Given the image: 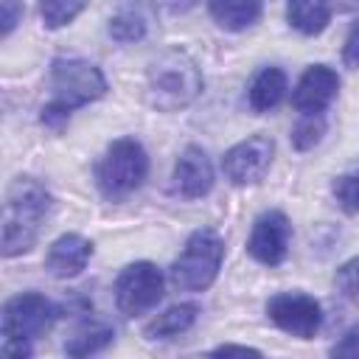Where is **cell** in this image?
I'll return each mask as SVG.
<instances>
[{"label": "cell", "instance_id": "obj_1", "mask_svg": "<svg viewBox=\"0 0 359 359\" xmlns=\"http://www.w3.org/2000/svg\"><path fill=\"white\" fill-rule=\"evenodd\" d=\"M50 208H53V196L39 180L17 177L8 185L6 202H3V255L6 258L22 255L36 244L39 230L50 216Z\"/></svg>", "mask_w": 359, "mask_h": 359}, {"label": "cell", "instance_id": "obj_2", "mask_svg": "<svg viewBox=\"0 0 359 359\" xmlns=\"http://www.w3.org/2000/svg\"><path fill=\"white\" fill-rule=\"evenodd\" d=\"M199 65L180 48L163 50L146 67V104L157 112H177L191 107L202 93Z\"/></svg>", "mask_w": 359, "mask_h": 359}, {"label": "cell", "instance_id": "obj_3", "mask_svg": "<svg viewBox=\"0 0 359 359\" xmlns=\"http://www.w3.org/2000/svg\"><path fill=\"white\" fill-rule=\"evenodd\" d=\"M222 258H224V238L210 227H199L188 236L185 247L174 258L168 278L180 292H205L216 280L222 269Z\"/></svg>", "mask_w": 359, "mask_h": 359}, {"label": "cell", "instance_id": "obj_4", "mask_svg": "<svg viewBox=\"0 0 359 359\" xmlns=\"http://www.w3.org/2000/svg\"><path fill=\"white\" fill-rule=\"evenodd\" d=\"M149 177V154L140 140L118 137L95 163V185L107 199H123L135 194Z\"/></svg>", "mask_w": 359, "mask_h": 359}, {"label": "cell", "instance_id": "obj_5", "mask_svg": "<svg viewBox=\"0 0 359 359\" xmlns=\"http://www.w3.org/2000/svg\"><path fill=\"white\" fill-rule=\"evenodd\" d=\"M50 101L62 104L65 109H79L90 101L107 95V79L98 65L79 59V56H59L50 62Z\"/></svg>", "mask_w": 359, "mask_h": 359}, {"label": "cell", "instance_id": "obj_6", "mask_svg": "<svg viewBox=\"0 0 359 359\" xmlns=\"http://www.w3.org/2000/svg\"><path fill=\"white\" fill-rule=\"evenodd\" d=\"M56 317H59V306L53 300H48L39 292H20L8 297L3 306V320H0L3 339L34 342L53 328Z\"/></svg>", "mask_w": 359, "mask_h": 359}, {"label": "cell", "instance_id": "obj_7", "mask_svg": "<svg viewBox=\"0 0 359 359\" xmlns=\"http://www.w3.org/2000/svg\"><path fill=\"white\" fill-rule=\"evenodd\" d=\"M163 272L151 261H135L115 278V306L126 317H140L163 300Z\"/></svg>", "mask_w": 359, "mask_h": 359}, {"label": "cell", "instance_id": "obj_8", "mask_svg": "<svg viewBox=\"0 0 359 359\" xmlns=\"http://www.w3.org/2000/svg\"><path fill=\"white\" fill-rule=\"evenodd\" d=\"M266 317L297 339H311L323 325L320 300L306 292H278L266 300Z\"/></svg>", "mask_w": 359, "mask_h": 359}, {"label": "cell", "instance_id": "obj_9", "mask_svg": "<svg viewBox=\"0 0 359 359\" xmlns=\"http://www.w3.org/2000/svg\"><path fill=\"white\" fill-rule=\"evenodd\" d=\"M275 157V140L266 135H250L222 157V171L233 185H255L266 177Z\"/></svg>", "mask_w": 359, "mask_h": 359}, {"label": "cell", "instance_id": "obj_10", "mask_svg": "<svg viewBox=\"0 0 359 359\" xmlns=\"http://www.w3.org/2000/svg\"><path fill=\"white\" fill-rule=\"evenodd\" d=\"M289 238H292V222L283 210H264L250 230L247 238V252L266 266H278L286 252H289Z\"/></svg>", "mask_w": 359, "mask_h": 359}, {"label": "cell", "instance_id": "obj_11", "mask_svg": "<svg viewBox=\"0 0 359 359\" xmlns=\"http://www.w3.org/2000/svg\"><path fill=\"white\" fill-rule=\"evenodd\" d=\"M337 90H339L337 70L328 65H311L292 90V107L303 115H323L325 107L337 98Z\"/></svg>", "mask_w": 359, "mask_h": 359}, {"label": "cell", "instance_id": "obj_12", "mask_svg": "<svg viewBox=\"0 0 359 359\" xmlns=\"http://www.w3.org/2000/svg\"><path fill=\"white\" fill-rule=\"evenodd\" d=\"M174 191L182 199H202L210 194L216 174H213V163L208 157V151L202 146H185L182 154L177 157L174 165Z\"/></svg>", "mask_w": 359, "mask_h": 359}, {"label": "cell", "instance_id": "obj_13", "mask_svg": "<svg viewBox=\"0 0 359 359\" xmlns=\"http://www.w3.org/2000/svg\"><path fill=\"white\" fill-rule=\"evenodd\" d=\"M90 258H93V241L79 233H65L48 247L45 269H48V275L67 280V278L81 275L84 266L90 264Z\"/></svg>", "mask_w": 359, "mask_h": 359}, {"label": "cell", "instance_id": "obj_14", "mask_svg": "<svg viewBox=\"0 0 359 359\" xmlns=\"http://www.w3.org/2000/svg\"><path fill=\"white\" fill-rule=\"evenodd\" d=\"M208 11L224 31H244L258 22L264 0H208Z\"/></svg>", "mask_w": 359, "mask_h": 359}, {"label": "cell", "instance_id": "obj_15", "mask_svg": "<svg viewBox=\"0 0 359 359\" xmlns=\"http://www.w3.org/2000/svg\"><path fill=\"white\" fill-rule=\"evenodd\" d=\"M286 73L280 67H261L255 73V79L250 81V90H247V101L255 112H269L275 109L283 95H286Z\"/></svg>", "mask_w": 359, "mask_h": 359}, {"label": "cell", "instance_id": "obj_16", "mask_svg": "<svg viewBox=\"0 0 359 359\" xmlns=\"http://www.w3.org/2000/svg\"><path fill=\"white\" fill-rule=\"evenodd\" d=\"M199 317V306L196 303H177L171 309H165L163 314L151 317L143 328L146 339H174L180 334H185Z\"/></svg>", "mask_w": 359, "mask_h": 359}, {"label": "cell", "instance_id": "obj_17", "mask_svg": "<svg viewBox=\"0 0 359 359\" xmlns=\"http://www.w3.org/2000/svg\"><path fill=\"white\" fill-rule=\"evenodd\" d=\"M286 20L294 31L314 36L323 34L331 22V3L328 0H286Z\"/></svg>", "mask_w": 359, "mask_h": 359}, {"label": "cell", "instance_id": "obj_18", "mask_svg": "<svg viewBox=\"0 0 359 359\" xmlns=\"http://www.w3.org/2000/svg\"><path fill=\"white\" fill-rule=\"evenodd\" d=\"M115 331L104 323H87L81 325L67 342H65V353L67 356H90V353H98L104 351L109 342H112Z\"/></svg>", "mask_w": 359, "mask_h": 359}, {"label": "cell", "instance_id": "obj_19", "mask_svg": "<svg viewBox=\"0 0 359 359\" xmlns=\"http://www.w3.org/2000/svg\"><path fill=\"white\" fill-rule=\"evenodd\" d=\"M84 8H87V0H39V17L45 28H65Z\"/></svg>", "mask_w": 359, "mask_h": 359}, {"label": "cell", "instance_id": "obj_20", "mask_svg": "<svg viewBox=\"0 0 359 359\" xmlns=\"http://www.w3.org/2000/svg\"><path fill=\"white\" fill-rule=\"evenodd\" d=\"M107 34L121 45H132V42H140L146 36V22H143V17H137L132 11H121L109 20Z\"/></svg>", "mask_w": 359, "mask_h": 359}, {"label": "cell", "instance_id": "obj_21", "mask_svg": "<svg viewBox=\"0 0 359 359\" xmlns=\"http://www.w3.org/2000/svg\"><path fill=\"white\" fill-rule=\"evenodd\" d=\"M331 194L345 213H359V168L339 174L331 185Z\"/></svg>", "mask_w": 359, "mask_h": 359}, {"label": "cell", "instance_id": "obj_22", "mask_svg": "<svg viewBox=\"0 0 359 359\" xmlns=\"http://www.w3.org/2000/svg\"><path fill=\"white\" fill-rule=\"evenodd\" d=\"M323 135H325V121H323V115H303V121L292 129V146L297 149V151H309V149H314L320 140H323Z\"/></svg>", "mask_w": 359, "mask_h": 359}, {"label": "cell", "instance_id": "obj_23", "mask_svg": "<svg viewBox=\"0 0 359 359\" xmlns=\"http://www.w3.org/2000/svg\"><path fill=\"white\" fill-rule=\"evenodd\" d=\"M39 121H42V126H48L50 132H62V129L67 126V121H70V109H65V107L56 104V101H48V104L42 107V112H39Z\"/></svg>", "mask_w": 359, "mask_h": 359}, {"label": "cell", "instance_id": "obj_24", "mask_svg": "<svg viewBox=\"0 0 359 359\" xmlns=\"http://www.w3.org/2000/svg\"><path fill=\"white\" fill-rule=\"evenodd\" d=\"M331 356H339V359H359V325L348 328L339 342L331 345Z\"/></svg>", "mask_w": 359, "mask_h": 359}, {"label": "cell", "instance_id": "obj_25", "mask_svg": "<svg viewBox=\"0 0 359 359\" xmlns=\"http://www.w3.org/2000/svg\"><path fill=\"white\" fill-rule=\"evenodd\" d=\"M20 20H22V3L20 0H0V22H3L0 34L8 36Z\"/></svg>", "mask_w": 359, "mask_h": 359}, {"label": "cell", "instance_id": "obj_26", "mask_svg": "<svg viewBox=\"0 0 359 359\" xmlns=\"http://www.w3.org/2000/svg\"><path fill=\"white\" fill-rule=\"evenodd\" d=\"M342 62L345 67H359V20L351 25L348 36H345V45H342Z\"/></svg>", "mask_w": 359, "mask_h": 359}, {"label": "cell", "instance_id": "obj_27", "mask_svg": "<svg viewBox=\"0 0 359 359\" xmlns=\"http://www.w3.org/2000/svg\"><path fill=\"white\" fill-rule=\"evenodd\" d=\"M339 286L345 289V294L359 297V258L348 261V264L339 269Z\"/></svg>", "mask_w": 359, "mask_h": 359}, {"label": "cell", "instance_id": "obj_28", "mask_svg": "<svg viewBox=\"0 0 359 359\" xmlns=\"http://www.w3.org/2000/svg\"><path fill=\"white\" fill-rule=\"evenodd\" d=\"M213 353H216V356H230V353H241V356L252 353V356H261L258 348H250V345H233V342H224V345L213 348Z\"/></svg>", "mask_w": 359, "mask_h": 359}, {"label": "cell", "instance_id": "obj_29", "mask_svg": "<svg viewBox=\"0 0 359 359\" xmlns=\"http://www.w3.org/2000/svg\"><path fill=\"white\" fill-rule=\"evenodd\" d=\"M339 8H345V11H351V8H359V0H334Z\"/></svg>", "mask_w": 359, "mask_h": 359}]
</instances>
